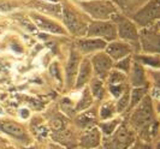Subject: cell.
Instances as JSON below:
<instances>
[{
	"label": "cell",
	"mask_w": 160,
	"mask_h": 149,
	"mask_svg": "<svg viewBox=\"0 0 160 149\" xmlns=\"http://www.w3.org/2000/svg\"><path fill=\"white\" fill-rule=\"evenodd\" d=\"M53 137H54L56 141L58 142L60 146H63V147H69V149H71L76 146L75 135H73L70 130H68L66 127L59 126V127L57 129V131L54 132V135H53Z\"/></svg>",
	"instance_id": "e0dca14e"
},
{
	"label": "cell",
	"mask_w": 160,
	"mask_h": 149,
	"mask_svg": "<svg viewBox=\"0 0 160 149\" xmlns=\"http://www.w3.org/2000/svg\"><path fill=\"white\" fill-rule=\"evenodd\" d=\"M131 73V84L134 87H147V81H146V73H144L143 67L141 66V63L134 62L132 67L129 71Z\"/></svg>",
	"instance_id": "ac0fdd59"
},
{
	"label": "cell",
	"mask_w": 160,
	"mask_h": 149,
	"mask_svg": "<svg viewBox=\"0 0 160 149\" xmlns=\"http://www.w3.org/2000/svg\"><path fill=\"white\" fill-rule=\"evenodd\" d=\"M125 79H127V73L119 70H111L106 81H108L110 84H118V83H124Z\"/></svg>",
	"instance_id": "603a6c76"
},
{
	"label": "cell",
	"mask_w": 160,
	"mask_h": 149,
	"mask_svg": "<svg viewBox=\"0 0 160 149\" xmlns=\"http://www.w3.org/2000/svg\"><path fill=\"white\" fill-rule=\"evenodd\" d=\"M81 7L83 8L89 16L98 21H105L111 18L117 13V8L113 2L108 0H92V1H82Z\"/></svg>",
	"instance_id": "3957f363"
},
{
	"label": "cell",
	"mask_w": 160,
	"mask_h": 149,
	"mask_svg": "<svg viewBox=\"0 0 160 149\" xmlns=\"http://www.w3.org/2000/svg\"><path fill=\"white\" fill-rule=\"evenodd\" d=\"M80 54L76 49H72L70 57H69V60L66 64V84L68 88H71L72 84L75 83V78H76V75H77V71H78V66H80Z\"/></svg>",
	"instance_id": "4fadbf2b"
},
{
	"label": "cell",
	"mask_w": 160,
	"mask_h": 149,
	"mask_svg": "<svg viewBox=\"0 0 160 149\" xmlns=\"http://www.w3.org/2000/svg\"><path fill=\"white\" fill-rule=\"evenodd\" d=\"M136 110L132 112L130 117V123L134 129L140 130L141 135L146 140L157 132L158 124L154 122V110H153L152 99L149 95H144L143 99L137 103Z\"/></svg>",
	"instance_id": "6da1fadb"
},
{
	"label": "cell",
	"mask_w": 160,
	"mask_h": 149,
	"mask_svg": "<svg viewBox=\"0 0 160 149\" xmlns=\"http://www.w3.org/2000/svg\"><path fill=\"white\" fill-rule=\"evenodd\" d=\"M116 67H117V70L122 71V72H124V73H129V71L131 69V57L127 55V57L122 58L120 62L117 63Z\"/></svg>",
	"instance_id": "4316f807"
},
{
	"label": "cell",
	"mask_w": 160,
	"mask_h": 149,
	"mask_svg": "<svg viewBox=\"0 0 160 149\" xmlns=\"http://www.w3.org/2000/svg\"><path fill=\"white\" fill-rule=\"evenodd\" d=\"M129 101H130V90H128V88L124 90V93L118 97L117 101V107H116V112H123L127 107L129 106Z\"/></svg>",
	"instance_id": "cb8c5ba5"
},
{
	"label": "cell",
	"mask_w": 160,
	"mask_h": 149,
	"mask_svg": "<svg viewBox=\"0 0 160 149\" xmlns=\"http://www.w3.org/2000/svg\"><path fill=\"white\" fill-rule=\"evenodd\" d=\"M128 149H140V148H138V146H137V144H135L134 147H129Z\"/></svg>",
	"instance_id": "836d02e7"
},
{
	"label": "cell",
	"mask_w": 160,
	"mask_h": 149,
	"mask_svg": "<svg viewBox=\"0 0 160 149\" xmlns=\"http://www.w3.org/2000/svg\"><path fill=\"white\" fill-rule=\"evenodd\" d=\"M106 42L102 39H96V37H88V39L78 40L76 43V47L82 54H88L94 51H100L106 47Z\"/></svg>",
	"instance_id": "9a60e30c"
},
{
	"label": "cell",
	"mask_w": 160,
	"mask_h": 149,
	"mask_svg": "<svg viewBox=\"0 0 160 149\" xmlns=\"http://www.w3.org/2000/svg\"><path fill=\"white\" fill-rule=\"evenodd\" d=\"M106 54L112 60H120L122 58L127 57L131 52V46L125 42H111L110 45H106Z\"/></svg>",
	"instance_id": "7c38bea8"
},
{
	"label": "cell",
	"mask_w": 160,
	"mask_h": 149,
	"mask_svg": "<svg viewBox=\"0 0 160 149\" xmlns=\"http://www.w3.org/2000/svg\"><path fill=\"white\" fill-rule=\"evenodd\" d=\"M147 93V87H135L131 90L130 95V101H129V110L134 108L138 102L143 99V96Z\"/></svg>",
	"instance_id": "ffe728a7"
},
{
	"label": "cell",
	"mask_w": 160,
	"mask_h": 149,
	"mask_svg": "<svg viewBox=\"0 0 160 149\" xmlns=\"http://www.w3.org/2000/svg\"><path fill=\"white\" fill-rule=\"evenodd\" d=\"M136 60H138V63H143L147 65H152L154 67L159 66V58L158 57H136Z\"/></svg>",
	"instance_id": "83f0119b"
},
{
	"label": "cell",
	"mask_w": 160,
	"mask_h": 149,
	"mask_svg": "<svg viewBox=\"0 0 160 149\" xmlns=\"http://www.w3.org/2000/svg\"><path fill=\"white\" fill-rule=\"evenodd\" d=\"M111 18H112L113 23L116 24L117 35L120 39L132 42V43H137L140 41V34L137 32L135 24L131 21H129L127 17L122 16L120 13H116Z\"/></svg>",
	"instance_id": "5b68a950"
},
{
	"label": "cell",
	"mask_w": 160,
	"mask_h": 149,
	"mask_svg": "<svg viewBox=\"0 0 160 149\" xmlns=\"http://www.w3.org/2000/svg\"><path fill=\"white\" fill-rule=\"evenodd\" d=\"M24 149H39V148H36V147H29V148H24Z\"/></svg>",
	"instance_id": "e575fe53"
},
{
	"label": "cell",
	"mask_w": 160,
	"mask_h": 149,
	"mask_svg": "<svg viewBox=\"0 0 160 149\" xmlns=\"http://www.w3.org/2000/svg\"><path fill=\"white\" fill-rule=\"evenodd\" d=\"M159 29L158 25L153 23L152 25L144 27L141 32V43L146 52H159Z\"/></svg>",
	"instance_id": "ba28073f"
},
{
	"label": "cell",
	"mask_w": 160,
	"mask_h": 149,
	"mask_svg": "<svg viewBox=\"0 0 160 149\" xmlns=\"http://www.w3.org/2000/svg\"><path fill=\"white\" fill-rule=\"evenodd\" d=\"M93 149H94V148H93ZM95 149H100V148H99V147H98V148H95Z\"/></svg>",
	"instance_id": "8d00e7d4"
},
{
	"label": "cell",
	"mask_w": 160,
	"mask_h": 149,
	"mask_svg": "<svg viewBox=\"0 0 160 149\" xmlns=\"http://www.w3.org/2000/svg\"><path fill=\"white\" fill-rule=\"evenodd\" d=\"M0 149H11V148H10V147H8V146H5L4 143H1V142H0Z\"/></svg>",
	"instance_id": "d6a6232c"
},
{
	"label": "cell",
	"mask_w": 160,
	"mask_h": 149,
	"mask_svg": "<svg viewBox=\"0 0 160 149\" xmlns=\"http://www.w3.org/2000/svg\"><path fill=\"white\" fill-rule=\"evenodd\" d=\"M90 64L96 77L101 81H106L110 71L112 69L113 60L106 53H98L93 57Z\"/></svg>",
	"instance_id": "9c48e42d"
},
{
	"label": "cell",
	"mask_w": 160,
	"mask_h": 149,
	"mask_svg": "<svg viewBox=\"0 0 160 149\" xmlns=\"http://www.w3.org/2000/svg\"><path fill=\"white\" fill-rule=\"evenodd\" d=\"M0 131L8 133L10 136L15 137L16 140L24 143H29L30 137L28 131L24 129V126L18 124L16 122H11V120H0Z\"/></svg>",
	"instance_id": "30bf717a"
},
{
	"label": "cell",
	"mask_w": 160,
	"mask_h": 149,
	"mask_svg": "<svg viewBox=\"0 0 160 149\" xmlns=\"http://www.w3.org/2000/svg\"><path fill=\"white\" fill-rule=\"evenodd\" d=\"M92 103H93V95L90 93L89 88H84L83 89V95H82L81 100L78 101L77 106H76V111L81 112V111L87 110L88 107L92 106Z\"/></svg>",
	"instance_id": "7402d4cb"
},
{
	"label": "cell",
	"mask_w": 160,
	"mask_h": 149,
	"mask_svg": "<svg viewBox=\"0 0 160 149\" xmlns=\"http://www.w3.org/2000/svg\"><path fill=\"white\" fill-rule=\"evenodd\" d=\"M135 142V135L125 125L117 127L108 137H105L104 143L105 149H128Z\"/></svg>",
	"instance_id": "7a4b0ae2"
},
{
	"label": "cell",
	"mask_w": 160,
	"mask_h": 149,
	"mask_svg": "<svg viewBox=\"0 0 160 149\" xmlns=\"http://www.w3.org/2000/svg\"><path fill=\"white\" fill-rule=\"evenodd\" d=\"M100 144H101V132L98 127L92 126L82 132L80 137V146L83 149L98 148Z\"/></svg>",
	"instance_id": "8fae6325"
},
{
	"label": "cell",
	"mask_w": 160,
	"mask_h": 149,
	"mask_svg": "<svg viewBox=\"0 0 160 149\" xmlns=\"http://www.w3.org/2000/svg\"><path fill=\"white\" fill-rule=\"evenodd\" d=\"M16 6H17V5H16V4H13V2L0 0V11H1V12H8V11L13 10Z\"/></svg>",
	"instance_id": "4dcf8cb0"
},
{
	"label": "cell",
	"mask_w": 160,
	"mask_h": 149,
	"mask_svg": "<svg viewBox=\"0 0 160 149\" xmlns=\"http://www.w3.org/2000/svg\"><path fill=\"white\" fill-rule=\"evenodd\" d=\"M90 93L93 96H95L98 99H102L105 95V88H104V81L100 78H90Z\"/></svg>",
	"instance_id": "44dd1931"
},
{
	"label": "cell",
	"mask_w": 160,
	"mask_h": 149,
	"mask_svg": "<svg viewBox=\"0 0 160 149\" xmlns=\"http://www.w3.org/2000/svg\"><path fill=\"white\" fill-rule=\"evenodd\" d=\"M92 64L89 59H84L82 60V63L78 66V71L76 75V79H75V88L76 89H81L84 88L87 83H89V81L92 78Z\"/></svg>",
	"instance_id": "5bb4252c"
},
{
	"label": "cell",
	"mask_w": 160,
	"mask_h": 149,
	"mask_svg": "<svg viewBox=\"0 0 160 149\" xmlns=\"http://www.w3.org/2000/svg\"><path fill=\"white\" fill-rule=\"evenodd\" d=\"M158 18H159V0L149 1L148 4H146V6H143L132 16V19L140 27L143 28L152 25Z\"/></svg>",
	"instance_id": "52a82bcc"
},
{
	"label": "cell",
	"mask_w": 160,
	"mask_h": 149,
	"mask_svg": "<svg viewBox=\"0 0 160 149\" xmlns=\"http://www.w3.org/2000/svg\"><path fill=\"white\" fill-rule=\"evenodd\" d=\"M117 1L119 2V6L124 11H131L138 2L144 1V0H117Z\"/></svg>",
	"instance_id": "f1b7e54d"
},
{
	"label": "cell",
	"mask_w": 160,
	"mask_h": 149,
	"mask_svg": "<svg viewBox=\"0 0 160 149\" xmlns=\"http://www.w3.org/2000/svg\"><path fill=\"white\" fill-rule=\"evenodd\" d=\"M127 89V87L123 83H118V84H110V92L114 97H119L120 95L124 93V90Z\"/></svg>",
	"instance_id": "f546056e"
},
{
	"label": "cell",
	"mask_w": 160,
	"mask_h": 149,
	"mask_svg": "<svg viewBox=\"0 0 160 149\" xmlns=\"http://www.w3.org/2000/svg\"><path fill=\"white\" fill-rule=\"evenodd\" d=\"M48 149H65L63 146H60V144H57V143H52V144H49L48 146Z\"/></svg>",
	"instance_id": "1f68e13d"
},
{
	"label": "cell",
	"mask_w": 160,
	"mask_h": 149,
	"mask_svg": "<svg viewBox=\"0 0 160 149\" xmlns=\"http://www.w3.org/2000/svg\"><path fill=\"white\" fill-rule=\"evenodd\" d=\"M120 120L118 119H113V120H108V122H105L102 124H100V127H101V131L106 135V136H108V135H111V133L120 125Z\"/></svg>",
	"instance_id": "d4e9b609"
},
{
	"label": "cell",
	"mask_w": 160,
	"mask_h": 149,
	"mask_svg": "<svg viewBox=\"0 0 160 149\" xmlns=\"http://www.w3.org/2000/svg\"><path fill=\"white\" fill-rule=\"evenodd\" d=\"M95 122H96V112L94 110H89L87 112H83L76 119L77 125L83 127V129H88V127L94 126Z\"/></svg>",
	"instance_id": "d6986e66"
},
{
	"label": "cell",
	"mask_w": 160,
	"mask_h": 149,
	"mask_svg": "<svg viewBox=\"0 0 160 149\" xmlns=\"http://www.w3.org/2000/svg\"><path fill=\"white\" fill-rule=\"evenodd\" d=\"M48 1H52V2H57L58 0H48Z\"/></svg>",
	"instance_id": "d590c367"
},
{
	"label": "cell",
	"mask_w": 160,
	"mask_h": 149,
	"mask_svg": "<svg viewBox=\"0 0 160 149\" xmlns=\"http://www.w3.org/2000/svg\"><path fill=\"white\" fill-rule=\"evenodd\" d=\"M116 112V108L111 102H106L105 105L101 106V110H100V119L101 120H108L111 119L113 114Z\"/></svg>",
	"instance_id": "484cf974"
},
{
	"label": "cell",
	"mask_w": 160,
	"mask_h": 149,
	"mask_svg": "<svg viewBox=\"0 0 160 149\" xmlns=\"http://www.w3.org/2000/svg\"><path fill=\"white\" fill-rule=\"evenodd\" d=\"M87 36L88 37H96L104 40H116L117 39V28L113 22L108 21H95L90 23L87 28Z\"/></svg>",
	"instance_id": "8992f818"
},
{
	"label": "cell",
	"mask_w": 160,
	"mask_h": 149,
	"mask_svg": "<svg viewBox=\"0 0 160 149\" xmlns=\"http://www.w3.org/2000/svg\"><path fill=\"white\" fill-rule=\"evenodd\" d=\"M32 18L34 21V24L43 32H52V34H65L63 27H60L56 22L51 21L47 17L40 16V15H32Z\"/></svg>",
	"instance_id": "2e32d148"
},
{
	"label": "cell",
	"mask_w": 160,
	"mask_h": 149,
	"mask_svg": "<svg viewBox=\"0 0 160 149\" xmlns=\"http://www.w3.org/2000/svg\"><path fill=\"white\" fill-rule=\"evenodd\" d=\"M63 22L69 32L73 35H83L87 32L88 24L82 18L77 11L68 6L66 4H63Z\"/></svg>",
	"instance_id": "277c9868"
}]
</instances>
